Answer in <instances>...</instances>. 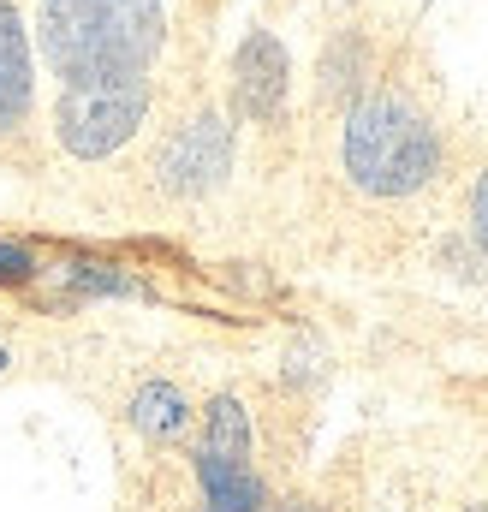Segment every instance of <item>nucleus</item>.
I'll return each instance as SVG.
<instances>
[{
    "instance_id": "f03ea898",
    "label": "nucleus",
    "mask_w": 488,
    "mask_h": 512,
    "mask_svg": "<svg viewBox=\"0 0 488 512\" xmlns=\"http://www.w3.org/2000/svg\"><path fill=\"white\" fill-rule=\"evenodd\" d=\"M30 36L48 84L161 78L173 18L167 0H30Z\"/></svg>"
},
{
    "instance_id": "f8f14e48",
    "label": "nucleus",
    "mask_w": 488,
    "mask_h": 512,
    "mask_svg": "<svg viewBox=\"0 0 488 512\" xmlns=\"http://www.w3.org/2000/svg\"><path fill=\"white\" fill-rule=\"evenodd\" d=\"M36 274V251L18 239H0V280H30Z\"/></svg>"
},
{
    "instance_id": "2eb2a0df",
    "label": "nucleus",
    "mask_w": 488,
    "mask_h": 512,
    "mask_svg": "<svg viewBox=\"0 0 488 512\" xmlns=\"http://www.w3.org/2000/svg\"><path fill=\"white\" fill-rule=\"evenodd\" d=\"M453 512H488V495L483 501H465V507H453Z\"/></svg>"
},
{
    "instance_id": "9d476101",
    "label": "nucleus",
    "mask_w": 488,
    "mask_h": 512,
    "mask_svg": "<svg viewBox=\"0 0 488 512\" xmlns=\"http://www.w3.org/2000/svg\"><path fill=\"white\" fill-rule=\"evenodd\" d=\"M459 233H465V245L488 262V155L471 167V179H465V215H459Z\"/></svg>"
},
{
    "instance_id": "4468645a",
    "label": "nucleus",
    "mask_w": 488,
    "mask_h": 512,
    "mask_svg": "<svg viewBox=\"0 0 488 512\" xmlns=\"http://www.w3.org/2000/svg\"><path fill=\"white\" fill-rule=\"evenodd\" d=\"M358 512H417V507H405V501H369V507H358Z\"/></svg>"
},
{
    "instance_id": "f257e3e1",
    "label": "nucleus",
    "mask_w": 488,
    "mask_h": 512,
    "mask_svg": "<svg viewBox=\"0 0 488 512\" xmlns=\"http://www.w3.org/2000/svg\"><path fill=\"white\" fill-rule=\"evenodd\" d=\"M334 173L364 209H411L447 185L453 131L417 78L375 72L334 114Z\"/></svg>"
},
{
    "instance_id": "1a4fd4ad",
    "label": "nucleus",
    "mask_w": 488,
    "mask_h": 512,
    "mask_svg": "<svg viewBox=\"0 0 488 512\" xmlns=\"http://www.w3.org/2000/svg\"><path fill=\"white\" fill-rule=\"evenodd\" d=\"M375 72H381V60H375V48H369V30H328V42H322V54H316V108L322 114H340L364 84H375Z\"/></svg>"
},
{
    "instance_id": "39448f33",
    "label": "nucleus",
    "mask_w": 488,
    "mask_h": 512,
    "mask_svg": "<svg viewBox=\"0 0 488 512\" xmlns=\"http://www.w3.org/2000/svg\"><path fill=\"white\" fill-rule=\"evenodd\" d=\"M191 501L209 512H262L274 501V477L262 471L256 411L239 387H221L197 405V429L185 441Z\"/></svg>"
},
{
    "instance_id": "0eeeda50",
    "label": "nucleus",
    "mask_w": 488,
    "mask_h": 512,
    "mask_svg": "<svg viewBox=\"0 0 488 512\" xmlns=\"http://www.w3.org/2000/svg\"><path fill=\"white\" fill-rule=\"evenodd\" d=\"M292 48L274 24H250L227 60V84H221V102L227 114L239 120V131H280L292 120Z\"/></svg>"
},
{
    "instance_id": "20e7f679",
    "label": "nucleus",
    "mask_w": 488,
    "mask_h": 512,
    "mask_svg": "<svg viewBox=\"0 0 488 512\" xmlns=\"http://www.w3.org/2000/svg\"><path fill=\"white\" fill-rule=\"evenodd\" d=\"M239 143L244 131L227 114V102L197 96L191 108H179L173 120H161L143 137V161H137L143 197L167 215L209 209L215 197H227V185L239 173Z\"/></svg>"
},
{
    "instance_id": "ddd939ff",
    "label": "nucleus",
    "mask_w": 488,
    "mask_h": 512,
    "mask_svg": "<svg viewBox=\"0 0 488 512\" xmlns=\"http://www.w3.org/2000/svg\"><path fill=\"white\" fill-rule=\"evenodd\" d=\"M6 376H18V346H12V340H0V382H6Z\"/></svg>"
},
{
    "instance_id": "dca6fc26",
    "label": "nucleus",
    "mask_w": 488,
    "mask_h": 512,
    "mask_svg": "<svg viewBox=\"0 0 488 512\" xmlns=\"http://www.w3.org/2000/svg\"><path fill=\"white\" fill-rule=\"evenodd\" d=\"M197 512H209V507H197Z\"/></svg>"
},
{
    "instance_id": "7ed1b4c3",
    "label": "nucleus",
    "mask_w": 488,
    "mask_h": 512,
    "mask_svg": "<svg viewBox=\"0 0 488 512\" xmlns=\"http://www.w3.org/2000/svg\"><path fill=\"white\" fill-rule=\"evenodd\" d=\"M161 114V78L120 84H48L42 96V149L60 167L102 173L143 149Z\"/></svg>"
},
{
    "instance_id": "9b49d317",
    "label": "nucleus",
    "mask_w": 488,
    "mask_h": 512,
    "mask_svg": "<svg viewBox=\"0 0 488 512\" xmlns=\"http://www.w3.org/2000/svg\"><path fill=\"white\" fill-rule=\"evenodd\" d=\"M262 512H346V507H334V501L316 495V489H286V495L274 489V501H268Z\"/></svg>"
},
{
    "instance_id": "6e6552de",
    "label": "nucleus",
    "mask_w": 488,
    "mask_h": 512,
    "mask_svg": "<svg viewBox=\"0 0 488 512\" xmlns=\"http://www.w3.org/2000/svg\"><path fill=\"white\" fill-rule=\"evenodd\" d=\"M120 429L143 453H179L197 429V399L173 376H143L120 399Z\"/></svg>"
},
{
    "instance_id": "423d86ee",
    "label": "nucleus",
    "mask_w": 488,
    "mask_h": 512,
    "mask_svg": "<svg viewBox=\"0 0 488 512\" xmlns=\"http://www.w3.org/2000/svg\"><path fill=\"white\" fill-rule=\"evenodd\" d=\"M42 60H36V36H30V6L24 0H0V161L6 167H36L42 149Z\"/></svg>"
}]
</instances>
